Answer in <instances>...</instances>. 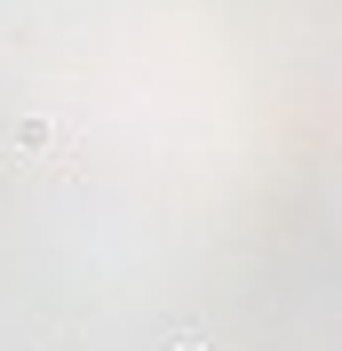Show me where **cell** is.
<instances>
[{"mask_svg": "<svg viewBox=\"0 0 342 351\" xmlns=\"http://www.w3.org/2000/svg\"><path fill=\"white\" fill-rule=\"evenodd\" d=\"M8 136H16L24 152H56V120H16Z\"/></svg>", "mask_w": 342, "mask_h": 351, "instance_id": "1", "label": "cell"}, {"mask_svg": "<svg viewBox=\"0 0 342 351\" xmlns=\"http://www.w3.org/2000/svg\"><path fill=\"white\" fill-rule=\"evenodd\" d=\"M168 351H207V343H199V335H175V343H168Z\"/></svg>", "mask_w": 342, "mask_h": 351, "instance_id": "2", "label": "cell"}]
</instances>
